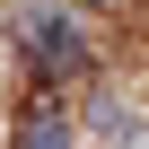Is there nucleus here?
Instances as JSON below:
<instances>
[{
	"label": "nucleus",
	"instance_id": "1",
	"mask_svg": "<svg viewBox=\"0 0 149 149\" xmlns=\"http://www.w3.org/2000/svg\"><path fill=\"white\" fill-rule=\"evenodd\" d=\"M26 53H35L44 70H79V61H88L79 26H70V18H53V0H35V9H26Z\"/></svg>",
	"mask_w": 149,
	"mask_h": 149
},
{
	"label": "nucleus",
	"instance_id": "2",
	"mask_svg": "<svg viewBox=\"0 0 149 149\" xmlns=\"http://www.w3.org/2000/svg\"><path fill=\"white\" fill-rule=\"evenodd\" d=\"M97 132H105V140H123V132H140V123H132V114H123V105L105 97V105H97Z\"/></svg>",
	"mask_w": 149,
	"mask_h": 149
}]
</instances>
